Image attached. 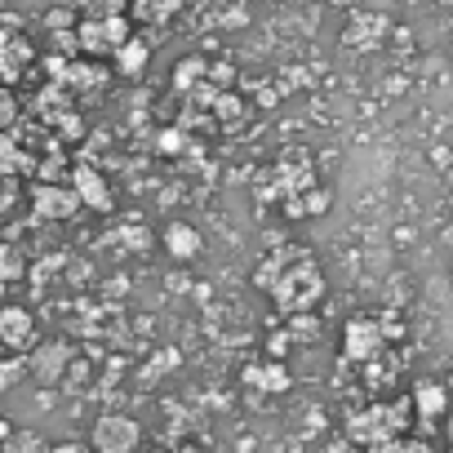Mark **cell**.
<instances>
[{
    "mask_svg": "<svg viewBox=\"0 0 453 453\" xmlns=\"http://www.w3.org/2000/svg\"><path fill=\"white\" fill-rule=\"evenodd\" d=\"M316 294H320V272H316L307 258H298V267L285 272L280 285H276V303L289 307V311H294V307H307Z\"/></svg>",
    "mask_w": 453,
    "mask_h": 453,
    "instance_id": "cell-1",
    "label": "cell"
},
{
    "mask_svg": "<svg viewBox=\"0 0 453 453\" xmlns=\"http://www.w3.org/2000/svg\"><path fill=\"white\" fill-rule=\"evenodd\" d=\"M94 449H98V453H134V449H138V422H134V418H120V413L98 418V426H94Z\"/></svg>",
    "mask_w": 453,
    "mask_h": 453,
    "instance_id": "cell-2",
    "label": "cell"
},
{
    "mask_svg": "<svg viewBox=\"0 0 453 453\" xmlns=\"http://www.w3.org/2000/svg\"><path fill=\"white\" fill-rule=\"evenodd\" d=\"M76 204H81V200H76V191H67V187H36V191H32V209H36L41 218H67Z\"/></svg>",
    "mask_w": 453,
    "mask_h": 453,
    "instance_id": "cell-3",
    "label": "cell"
},
{
    "mask_svg": "<svg viewBox=\"0 0 453 453\" xmlns=\"http://www.w3.org/2000/svg\"><path fill=\"white\" fill-rule=\"evenodd\" d=\"M32 342V311L23 307H5L0 311V347H27Z\"/></svg>",
    "mask_w": 453,
    "mask_h": 453,
    "instance_id": "cell-4",
    "label": "cell"
},
{
    "mask_svg": "<svg viewBox=\"0 0 453 453\" xmlns=\"http://www.w3.org/2000/svg\"><path fill=\"white\" fill-rule=\"evenodd\" d=\"M76 200H85L89 209H111V191H107V182H98V173L89 165L76 169Z\"/></svg>",
    "mask_w": 453,
    "mask_h": 453,
    "instance_id": "cell-5",
    "label": "cell"
},
{
    "mask_svg": "<svg viewBox=\"0 0 453 453\" xmlns=\"http://www.w3.org/2000/svg\"><path fill=\"white\" fill-rule=\"evenodd\" d=\"M165 250H169L173 258H196V254H200V236L191 232L187 222H169V226H165Z\"/></svg>",
    "mask_w": 453,
    "mask_h": 453,
    "instance_id": "cell-6",
    "label": "cell"
},
{
    "mask_svg": "<svg viewBox=\"0 0 453 453\" xmlns=\"http://www.w3.org/2000/svg\"><path fill=\"white\" fill-rule=\"evenodd\" d=\"M23 272H27L23 254H19L14 245H0V280H19Z\"/></svg>",
    "mask_w": 453,
    "mask_h": 453,
    "instance_id": "cell-7",
    "label": "cell"
},
{
    "mask_svg": "<svg viewBox=\"0 0 453 453\" xmlns=\"http://www.w3.org/2000/svg\"><path fill=\"white\" fill-rule=\"evenodd\" d=\"M63 360H67V347H54V351H45V356L36 360V378H41V382H54Z\"/></svg>",
    "mask_w": 453,
    "mask_h": 453,
    "instance_id": "cell-8",
    "label": "cell"
},
{
    "mask_svg": "<svg viewBox=\"0 0 453 453\" xmlns=\"http://www.w3.org/2000/svg\"><path fill=\"white\" fill-rule=\"evenodd\" d=\"M23 165V156H19V147H14V138L5 134V129H0V178H5V173H14Z\"/></svg>",
    "mask_w": 453,
    "mask_h": 453,
    "instance_id": "cell-9",
    "label": "cell"
},
{
    "mask_svg": "<svg viewBox=\"0 0 453 453\" xmlns=\"http://www.w3.org/2000/svg\"><path fill=\"white\" fill-rule=\"evenodd\" d=\"M347 342H356V356H369L373 351V329L369 325H351L347 329Z\"/></svg>",
    "mask_w": 453,
    "mask_h": 453,
    "instance_id": "cell-10",
    "label": "cell"
},
{
    "mask_svg": "<svg viewBox=\"0 0 453 453\" xmlns=\"http://www.w3.org/2000/svg\"><path fill=\"white\" fill-rule=\"evenodd\" d=\"M120 58H125L120 67L134 76V72H142V63H147V45H125V54H120Z\"/></svg>",
    "mask_w": 453,
    "mask_h": 453,
    "instance_id": "cell-11",
    "label": "cell"
},
{
    "mask_svg": "<svg viewBox=\"0 0 453 453\" xmlns=\"http://www.w3.org/2000/svg\"><path fill=\"white\" fill-rule=\"evenodd\" d=\"M245 378H254V382H258V387H267V391L285 387V369H280V373H276V369H272V373H263V369H250Z\"/></svg>",
    "mask_w": 453,
    "mask_h": 453,
    "instance_id": "cell-12",
    "label": "cell"
},
{
    "mask_svg": "<svg viewBox=\"0 0 453 453\" xmlns=\"http://www.w3.org/2000/svg\"><path fill=\"white\" fill-rule=\"evenodd\" d=\"M14 120V98H5V94H0V129H5Z\"/></svg>",
    "mask_w": 453,
    "mask_h": 453,
    "instance_id": "cell-13",
    "label": "cell"
},
{
    "mask_svg": "<svg viewBox=\"0 0 453 453\" xmlns=\"http://www.w3.org/2000/svg\"><path fill=\"white\" fill-rule=\"evenodd\" d=\"M50 453H85L81 444H58V449H50Z\"/></svg>",
    "mask_w": 453,
    "mask_h": 453,
    "instance_id": "cell-14",
    "label": "cell"
}]
</instances>
